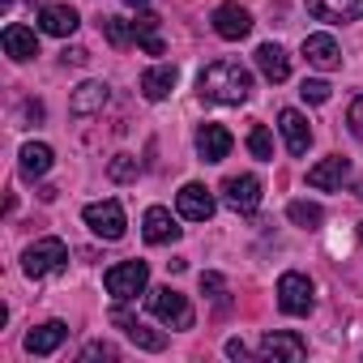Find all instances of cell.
<instances>
[{
  "label": "cell",
  "instance_id": "6da1fadb",
  "mask_svg": "<svg viewBox=\"0 0 363 363\" xmlns=\"http://www.w3.org/2000/svg\"><path fill=\"white\" fill-rule=\"evenodd\" d=\"M197 86H201V94H206L210 103L240 107V103H248V94H252V73H248L240 60H214V65L201 69Z\"/></svg>",
  "mask_w": 363,
  "mask_h": 363
},
{
  "label": "cell",
  "instance_id": "7a4b0ae2",
  "mask_svg": "<svg viewBox=\"0 0 363 363\" xmlns=\"http://www.w3.org/2000/svg\"><path fill=\"white\" fill-rule=\"evenodd\" d=\"M65 265H69V248H65V240H56V235H48V240H35V244L22 252V269H26L30 278L60 274Z\"/></svg>",
  "mask_w": 363,
  "mask_h": 363
},
{
  "label": "cell",
  "instance_id": "3957f363",
  "mask_svg": "<svg viewBox=\"0 0 363 363\" xmlns=\"http://www.w3.org/2000/svg\"><path fill=\"white\" fill-rule=\"evenodd\" d=\"M145 282H150V265L145 261H120V265H111L107 274H103V286H107V295H116V299H137L141 291H145Z\"/></svg>",
  "mask_w": 363,
  "mask_h": 363
},
{
  "label": "cell",
  "instance_id": "277c9868",
  "mask_svg": "<svg viewBox=\"0 0 363 363\" xmlns=\"http://www.w3.org/2000/svg\"><path fill=\"white\" fill-rule=\"evenodd\" d=\"M150 312L162 320V325H171V329H193V308H189V299L179 295V291H171V286H158V291H150Z\"/></svg>",
  "mask_w": 363,
  "mask_h": 363
},
{
  "label": "cell",
  "instance_id": "5b68a950",
  "mask_svg": "<svg viewBox=\"0 0 363 363\" xmlns=\"http://www.w3.org/2000/svg\"><path fill=\"white\" fill-rule=\"evenodd\" d=\"M82 218H86V227L99 235V240H124V206L120 201H94V206H86L82 210Z\"/></svg>",
  "mask_w": 363,
  "mask_h": 363
},
{
  "label": "cell",
  "instance_id": "8992f818",
  "mask_svg": "<svg viewBox=\"0 0 363 363\" xmlns=\"http://www.w3.org/2000/svg\"><path fill=\"white\" fill-rule=\"evenodd\" d=\"M278 308L286 312V316H308L312 312V282L303 278V274H282L278 278Z\"/></svg>",
  "mask_w": 363,
  "mask_h": 363
},
{
  "label": "cell",
  "instance_id": "52a82bcc",
  "mask_svg": "<svg viewBox=\"0 0 363 363\" xmlns=\"http://www.w3.org/2000/svg\"><path fill=\"white\" fill-rule=\"evenodd\" d=\"M111 325H120V329H124V337H128L133 346H141V350H167V333L145 329V325L124 308V299H116V308H111Z\"/></svg>",
  "mask_w": 363,
  "mask_h": 363
},
{
  "label": "cell",
  "instance_id": "ba28073f",
  "mask_svg": "<svg viewBox=\"0 0 363 363\" xmlns=\"http://www.w3.org/2000/svg\"><path fill=\"white\" fill-rule=\"evenodd\" d=\"M346 175H350V158H346V154H329V158H320L316 167H308V189L333 193V189L346 184Z\"/></svg>",
  "mask_w": 363,
  "mask_h": 363
},
{
  "label": "cell",
  "instance_id": "9c48e42d",
  "mask_svg": "<svg viewBox=\"0 0 363 363\" xmlns=\"http://www.w3.org/2000/svg\"><path fill=\"white\" fill-rule=\"evenodd\" d=\"M223 201L235 214H252L261 206V179L257 175H231L227 184H223Z\"/></svg>",
  "mask_w": 363,
  "mask_h": 363
},
{
  "label": "cell",
  "instance_id": "30bf717a",
  "mask_svg": "<svg viewBox=\"0 0 363 363\" xmlns=\"http://www.w3.org/2000/svg\"><path fill=\"white\" fill-rule=\"evenodd\" d=\"M175 206H179V218H189V223H210L214 218V197H210L206 184H184Z\"/></svg>",
  "mask_w": 363,
  "mask_h": 363
},
{
  "label": "cell",
  "instance_id": "8fae6325",
  "mask_svg": "<svg viewBox=\"0 0 363 363\" xmlns=\"http://www.w3.org/2000/svg\"><path fill=\"white\" fill-rule=\"evenodd\" d=\"M303 5L316 22H359L363 18V0H303Z\"/></svg>",
  "mask_w": 363,
  "mask_h": 363
},
{
  "label": "cell",
  "instance_id": "7c38bea8",
  "mask_svg": "<svg viewBox=\"0 0 363 363\" xmlns=\"http://www.w3.org/2000/svg\"><path fill=\"white\" fill-rule=\"evenodd\" d=\"M141 235H145V244H175V240H179V227H175L171 210L150 206L145 218H141Z\"/></svg>",
  "mask_w": 363,
  "mask_h": 363
},
{
  "label": "cell",
  "instance_id": "4fadbf2b",
  "mask_svg": "<svg viewBox=\"0 0 363 363\" xmlns=\"http://www.w3.org/2000/svg\"><path fill=\"white\" fill-rule=\"evenodd\" d=\"M77 26H82V18H77V9H69V5H43V13H39V30H43V35H56V39L77 35Z\"/></svg>",
  "mask_w": 363,
  "mask_h": 363
},
{
  "label": "cell",
  "instance_id": "5bb4252c",
  "mask_svg": "<svg viewBox=\"0 0 363 363\" xmlns=\"http://www.w3.org/2000/svg\"><path fill=\"white\" fill-rule=\"evenodd\" d=\"M214 30L223 35V39H248V30H252V13L248 9H240V5H218L214 9Z\"/></svg>",
  "mask_w": 363,
  "mask_h": 363
},
{
  "label": "cell",
  "instance_id": "9a60e30c",
  "mask_svg": "<svg viewBox=\"0 0 363 363\" xmlns=\"http://www.w3.org/2000/svg\"><path fill=\"white\" fill-rule=\"evenodd\" d=\"M231 133L223 128V124H201L197 128V154L206 158V162H223L227 154H231Z\"/></svg>",
  "mask_w": 363,
  "mask_h": 363
},
{
  "label": "cell",
  "instance_id": "2e32d148",
  "mask_svg": "<svg viewBox=\"0 0 363 363\" xmlns=\"http://www.w3.org/2000/svg\"><path fill=\"white\" fill-rule=\"evenodd\" d=\"M5 56L9 60H35L39 56V39H35V30L30 26H22V22H9L5 26Z\"/></svg>",
  "mask_w": 363,
  "mask_h": 363
},
{
  "label": "cell",
  "instance_id": "e0dca14e",
  "mask_svg": "<svg viewBox=\"0 0 363 363\" xmlns=\"http://www.w3.org/2000/svg\"><path fill=\"white\" fill-rule=\"evenodd\" d=\"M303 56H308L312 69H325V73L342 65V52H337V39L333 35H308L303 39Z\"/></svg>",
  "mask_w": 363,
  "mask_h": 363
},
{
  "label": "cell",
  "instance_id": "ac0fdd59",
  "mask_svg": "<svg viewBox=\"0 0 363 363\" xmlns=\"http://www.w3.org/2000/svg\"><path fill=\"white\" fill-rule=\"evenodd\" d=\"M107 99H111L107 82H82V86L73 90V99H69V111H73V116H94V111L107 107Z\"/></svg>",
  "mask_w": 363,
  "mask_h": 363
},
{
  "label": "cell",
  "instance_id": "d6986e66",
  "mask_svg": "<svg viewBox=\"0 0 363 363\" xmlns=\"http://www.w3.org/2000/svg\"><path fill=\"white\" fill-rule=\"evenodd\" d=\"M278 128H282V141H286L291 154H308V145H312V128H308V120H303L295 107H286V111L278 116Z\"/></svg>",
  "mask_w": 363,
  "mask_h": 363
},
{
  "label": "cell",
  "instance_id": "ffe728a7",
  "mask_svg": "<svg viewBox=\"0 0 363 363\" xmlns=\"http://www.w3.org/2000/svg\"><path fill=\"white\" fill-rule=\"evenodd\" d=\"M65 337H69V325L65 320H48V325L26 333V354H52V350H60Z\"/></svg>",
  "mask_w": 363,
  "mask_h": 363
},
{
  "label": "cell",
  "instance_id": "44dd1931",
  "mask_svg": "<svg viewBox=\"0 0 363 363\" xmlns=\"http://www.w3.org/2000/svg\"><path fill=\"white\" fill-rule=\"evenodd\" d=\"M308 342L299 333H265L261 337V359H303Z\"/></svg>",
  "mask_w": 363,
  "mask_h": 363
},
{
  "label": "cell",
  "instance_id": "7402d4cb",
  "mask_svg": "<svg viewBox=\"0 0 363 363\" xmlns=\"http://www.w3.org/2000/svg\"><path fill=\"white\" fill-rule=\"evenodd\" d=\"M257 69L265 73V82L278 86V82L291 77V56H286L278 43H261V48H257Z\"/></svg>",
  "mask_w": 363,
  "mask_h": 363
},
{
  "label": "cell",
  "instance_id": "603a6c76",
  "mask_svg": "<svg viewBox=\"0 0 363 363\" xmlns=\"http://www.w3.org/2000/svg\"><path fill=\"white\" fill-rule=\"evenodd\" d=\"M171 90H175V65H154V69L141 73V94H145L150 103L167 99Z\"/></svg>",
  "mask_w": 363,
  "mask_h": 363
},
{
  "label": "cell",
  "instance_id": "cb8c5ba5",
  "mask_svg": "<svg viewBox=\"0 0 363 363\" xmlns=\"http://www.w3.org/2000/svg\"><path fill=\"white\" fill-rule=\"evenodd\" d=\"M158 13H137V22H133V39H137V48L141 52H150V56H162V35H158Z\"/></svg>",
  "mask_w": 363,
  "mask_h": 363
},
{
  "label": "cell",
  "instance_id": "d4e9b609",
  "mask_svg": "<svg viewBox=\"0 0 363 363\" xmlns=\"http://www.w3.org/2000/svg\"><path fill=\"white\" fill-rule=\"evenodd\" d=\"M48 171H52V145L26 141V145H22V175H26V179H39V175H48Z\"/></svg>",
  "mask_w": 363,
  "mask_h": 363
},
{
  "label": "cell",
  "instance_id": "484cf974",
  "mask_svg": "<svg viewBox=\"0 0 363 363\" xmlns=\"http://www.w3.org/2000/svg\"><path fill=\"white\" fill-rule=\"evenodd\" d=\"M286 218H291L295 227H303V231H316V227L325 223V210H320L316 201H291V206H286Z\"/></svg>",
  "mask_w": 363,
  "mask_h": 363
},
{
  "label": "cell",
  "instance_id": "4316f807",
  "mask_svg": "<svg viewBox=\"0 0 363 363\" xmlns=\"http://www.w3.org/2000/svg\"><path fill=\"white\" fill-rule=\"evenodd\" d=\"M248 150H252V158H261V162L274 158V137H269L265 124H252V133H248Z\"/></svg>",
  "mask_w": 363,
  "mask_h": 363
},
{
  "label": "cell",
  "instance_id": "83f0119b",
  "mask_svg": "<svg viewBox=\"0 0 363 363\" xmlns=\"http://www.w3.org/2000/svg\"><path fill=\"white\" fill-rule=\"evenodd\" d=\"M103 35H107L111 48H128V39H133V22H124V18H103Z\"/></svg>",
  "mask_w": 363,
  "mask_h": 363
},
{
  "label": "cell",
  "instance_id": "f1b7e54d",
  "mask_svg": "<svg viewBox=\"0 0 363 363\" xmlns=\"http://www.w3.org/2000/svg\"><path fill=\"white\" fill-rule=\"evenodd\" d=\"M107 175L116 179V184H128V179H137V158H128V154H116V158L107 162Z\"/></svg>",
  "mask_w": 363,
  "mask_h": 363
},
{
  "label": "cell",
  "instance_id": "f546056e",
  "mask_svg": "<svg viewBox=\"0 0 363 363\" xmlns=\"http://www.w3.org/2000/svg\"><path fill=\"white\" fill-rule=\"evenodd\" d=\"M299 94H303V103H312V107H320V103H329V94H333V86H329V82H320V77H308V82L299 86Z\"/></svg>",
  "mask_w": 363,
  "mask_h": 363
},
{
  "label": "cell",
  "instance_id": "4dcf8cb0",
  "mask_svg": "<svg viewBox=\"0 0 363 363\" xmlns=\"http://www.w3.org/2000/svg\"><path fill=\"white\" fill-rule=\"evenodd\" d=\"M201 291H206V295H214V299H223V295H227V278L210 269V274H201Z\"/></svg>",
  "mask_w": 363,
  "mask_h": 363
},
{
  "label": "cell",
  "instance_id": "1f68e13d",
  "mask_svg": "<svg viewBox=\"0 0 363 363\" xmlns=\"http://www.w3.org/2000/svg\"><path fill=\"white\" fill-rule=\"evenodd\" d=\"M346 124H350V133H354V137L363 141V94H359V99L350 103V111H346Z\"/></svg>",
  "mask_w": 363,
  "mask_h": 363
},
{
  "label": "cell",
  "instance_id": "d6a6232c",
  "mask_svg": "<svg viewBox=\"0 0 363 363\" xmlns=\"http://www.w3.org/2000/svg\"><path fill=\"white\" fill-rule=\"evenodd\" d=\"M82 359H116V346H111V342H90V346L82 350Z\"/></svg>",
  "mask_w": 363,
  "mask_h": 363
},
{
  "label": "cell",
  "instance_id": "836d02e7",
  "mask_svg": "<svg viewBox=\"0 0 363 363\" xmlns=\"http://www.w3.org/2000/svg\"><path fill=\"white\" fill-rule=\"evenodd\" d=\"M227 354H231V359H248V346H244V337H231V342H227Z\"/></svg>",
  "mask_w": 363,
  "mask_h": 363
},
{
  "label": "cell",
  "instance_id": "e575fe53",
  "mask_svg": "<svg viewBox=\"0 0 363 363\" xmlns=\"http://www.w3.org/2000/svg\"><path fill=\"white\" fill-rule=\"evenodd\" d=\"M22 120H43V103H26L22 107Z\"/></svg>",
  "mask_w": 363,
  "mask_h": 363
},
{
  "label": "cell",
  "instance_id": "d590c367",
  "mask_svg": "<svg viewBox=\"0 0 363 363\" xmlns=\"http://www.w3.org/2000/svg\"><path fill=\"white\" fill-rule=\"evenodd\" d=\"M65 60H73V65H86L90 56H86V48H69V52H65Z\"/></svg>",
  "mask_w": 363,
  "mask_h": 363
},
{
  "label": "cell",
  "instance_id": "8d00e7d4",
  "mask_svg": "<svg viewBox=\"0 0 363 363\" xmlns=\"http://www.w3.org/2000/svg\"><path fill=\"white\" fill-rule=\"evenodd\" d=\"M124 5H133V9H141V5H145V0H124Z\"/></svg>",
  "mask_w": 363,
  "mask_h": 363
},
{
  "label": "cell",
  "instance_id": "74e56055",
  "mask_svg": "<svg viewBox=\"0 0 363 363\" xmlns=\"http://www.w3.org/2000/svg\"><path fill=\"white\" fill-rule=\"evenodd\" d=\"M359 244H363V223H359Z\"/></svg>",
  "mask_w": 363,
  "mask_h": 363
},
{
  "label": "cell",
  "instance_id": "f35d334b",
  "mask_svg": "<svg viewBox=\"0 0 363 363\" xmlns=\"http://www.w3.org/2000/svg\"><path fill=\"white\" fill-rule=\"evenodd\" d=\"M359 197H363V179H359Z\"/></svg>",
  "mask_w": 363,
  "mask_h": 363
},
{
  "label": "cell",
  "instance_id": "ab89813d",
  "mask_svg": "<svg viewBox=\"0 0 363 363\" xmlns=\"http://www.w3.org/2000/svg\"><path fill=\"white\" fill-rule=\"evenodd\" d=\"M0 5H13V0H0Z\"/></svg>",
  "mask_w": 363,
  "mask_h": 363
}]
</instances>
